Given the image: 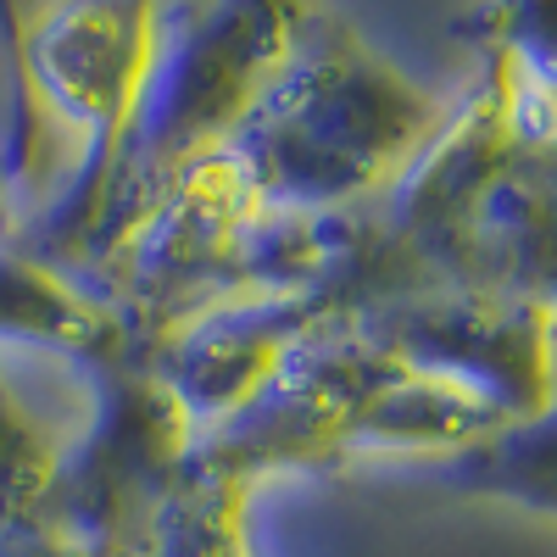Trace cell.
<instances>
[{
	"mask_svg": "<svg viewBox=\"0 0 557 557\" xmlns=\"http://www.w3.org/2000/svg\"><path fill=\"white\" fill-rule=\"evenodd\" d=\"M451 101L396 73L351 23L312 12L212 151L273 218H323L396 184Z\"/></svg>",
	"mask_w": 557,
	"mask_h": 557,
	"instance_id": "cell-1",
	"label": "cell"
},
{
	"mask_svg": "<svg viewBox=\"0 0 557 557\" xmlns=\"http://www.w3.org/2000/svg\"><path fill=\"white\" fill-rule=\"evenodd\" d=\"M162 45V0H51L17 34V73L39 128L62 123L84 134L78 178L45 223V246H28L34 257L89 268L112 184L151 101Z\"/></svg>",
	"mask_w": 557,
	"mask_h": 557,
	"instance_id": "cell-2",
	"label": "cell"
},
{
	"mask_svg": "<svg viewBox=\"0 0 557 557\" xmlns=\"http://www.w3.org/2000/svg\"><path fill=\"white\" fill-rule=\"evenodd\" d=\"M307 17H312V0H207L196 17L168 23L162 67L151 84L146 117L134 128V146L123 157V173L112 184L89 268L101 273L162 184L196 157H207L235 128V117L257 96V84L290 51V39L301 34Z\"/></svg>",
	"mask_w": 557,
	"mask_h": 557,
	"instance_id": "cell-3",
	"label": "cell"
},
{
	"mask_svg": "<svg viewBox=\"0 0 557 557\" xmlns=\"http://www.w3.org/2000/svg\"><path fill=\"white\" fill-rule=\"evenodd\" d=\"M257 474L212 446H196L173 496L162 502L146 557H251L246 502Z\"/></svg>",
	"mask_w": 557,
	"mask_h": 557,
	"instance_id": "cell-4",
	"label": "cell"
},
{
	"mask_svg": "<svg viewBox=\"0 0 557 557\" xmlns=\"http://www.w3.org/2000/svg\"><path fill=\"white\" fill-rule=\"evenodd\" d=\"M485 62L552 73V0H491L480 17Z\"/></svg>",
	"mask_w": 557,
	"mask_h": 557,
	"instance_id": "cell-5",
	"label": "cell"
},
{
	"mask_svg": "<svg viewBox=\"0 0 557 557\" xmlns=\"http://www.w3.org/2000/svg\"><path fill=\"white\" fill-rule=\"evenodd\" d=\"M7 212H12V190H7V178H0V228H7Z\"/></svg>",
	"mask_w": 557,
	"mask_h": 557,
	"instance_id": "cell-6",
	"label": "cell"
}]
</instances>
